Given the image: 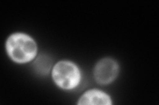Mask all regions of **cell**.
Instances as JSON below:
<instances>
[{
	"label": "cell",
	"instance_id": "6da1fadb",
	"mask_svg": "<svg viewBox=\"0 0 159 105\" xmlns=\"http://www.w3.org/2000/svg\"><path fill=\"white\" fill-rule=\"evenodd\" d=\"M7 52L15 62L25 63L36 56L37 47L33 39L23 33H16L6 43Z\"/></svg>",
	"mask_w": 159,
	"mask_h": 105
},
{
	"label": "cell",
	"instance_id": "7a4b0ae2",
	"mask_svg": "<svg viewBox=\"0 0 159 105\" xmlns=\"http://www.w3.org/2000/svg\"><path fill=\"white\" fill-rule=\"evenodd\" d=\"M52 78L64 89L75 88L80 83L81 74L76 64L69 61H61L53 68Z\"/></svg>",
	"mask_w": 159,
	"mask_h": 105
},
{
	"label": "cell",
	"instance_id": "3957f363",
	"mask_svg": "<svg viewBox=\"0 0 159 105\" xmlns=\"http://www.w3.org/2000/svg\"><path fill=\"white\" fill-rule=\"evenodd\" d=\"M119 66L113 59L106 58L99 61L94 69V77L98 83L106 85L110 83L117 77Z\"/></svg>",
	"mask_w": 159,
	"mask_h": 105
},
{
	"label": "cell",
	"instance_id": "277c9868",
	"mask_svg": "<svg viewBox=\"0 0 159 105\" xmlns=\"http://www.w3.org/2000/svg\"><path fill=\"white\" fill-rule=\"evenodd\" d=\"M79 104H111V100L107 95L97 89L86 92L79 99Z\"/></svg>",
	"mask_w": 159,
	"mask_h": 105
},
{
	"label": "cell",
	"instance_id": "5b68a950",
	"mask_svg": "<svg viewBox=\"0 0 159 105\" xmlns=\"http://www.w3.org/2000/svg\"><path fill=\"white\" fill-rule=\"evenodd\" d=\"M52 65V60L47 55H41L33 64L34 71L39 74L47 75L49 73Z\"/></svg>",
	"mask_w": 159,
	"mask_h": 105
}]
</instances>
